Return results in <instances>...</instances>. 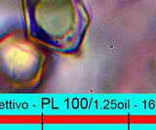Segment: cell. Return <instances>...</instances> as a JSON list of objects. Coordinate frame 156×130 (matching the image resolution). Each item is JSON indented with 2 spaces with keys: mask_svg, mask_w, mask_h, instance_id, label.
Masks as SVG:
<instances>
[{
  "mask_svg": "<svg viewBox=\"0 0 156 130\" xmlns=\"http://www.w3.org/2000/svg\"><path fill=\"white\" fill-rule=\"evenodd\" d=\"M48 67L44 47L26 31L13 30L0 36V90L24 92L38 88Z\"/></svg>",
  "mask_w": 156,
  "mask_h": 130,
  "instance_id": "obj_2",
  "label": "cell"
},
{
  "mask_svg": "<svg viewBox=\"0 0 156 130\" xmlns=\"http://www.w3.org/2000/svg\"><path fill=\"white\" fill-rule=\"evenodd\" d=\"M22 6L32 40L63 55L80 51L90 26L83 0H22Z\"/></svg>",
  "mask_w": 156,
  "mask_h": 130,
  "instance_id": "obj_1",
  "label": "cell"
}]
</instances>
